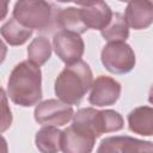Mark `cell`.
Segmentation results:
<instances>
[{
    "label": "cell",
    "mask_w": 153,
    "mask_h": 153,
    "mask_svg": "<svg viewBox=\"0 0 153 153\" xmlns=\"http://www.w3.org/2000/svg\"><path fill=\"white\" fill-rule=\"evenodd\" d=\"M8 94L16 104L35 105L42 97L39 68L29 61L16 66L8 80Z\"/></svg>",
    "instance_id": "obj_1"
},
{
    "label": "cell",
    "mask_w": 153,
    "mask_h": 153,
    "mask_svg": "<svg viewBox=\"0 0 153 153\" xmlns=\"http://www.w3.org/2000/svg\"><path fill=\"white\" fill-rule=\"evenodd\" d=\"M92 86V73L88 65L78 61L68 65L55 81V93L66 104H79Z\"/></svg>",
    "instance_id": "obj_2"
},
{
    "label": "cell",
    "mask_w": 153,
    "mask_h": 153,
    "mask_svg": "<svg viewBox=\"0 0 153 153\" xmlns=\"http://www.w3.org/2000/svg\"><path fill=\"white\" fill-rule=\"evenodd\" d=\"M57 11H54L51 5L44 1H22L14 7V17L29 29H38L49 31L56 26Z\"/></svg>",
    "instance_id": "obj_3"
},
{
    "label": "cell",
    "mask_w": 153,
    "mask_h": 153,
    "mask_svg": "<svg viewBox=\"0 0 153 153\" xmlns=\"http://www.w3.org/2000/svg\"><path fill=\"white\" fill-rule=\"evenodd\" d=\"M102 62L108 71L123 74L133 69L135 55L131 48L124 42H110L102 51Z\"/></svg>",
    "instance_id": "obj_4"
},
{
    "label": "cell",
    "mask_w": 153,
    "mask_h": 153,
    "mask_svg": "<svg viewBox=\"0 0 153 153\" xmlns=\"http://www.w3.org/2000/svg\"><path fill=\"white\" fill-rule=\"evenodd\" d=\"M96 137L92 131L72 124L62 131L61 149L63 153H91Z\"/></svg>",
    "instance_id": "obj_5"
},
{
    "label": "cell",
    "mask_w": 153,
    "mask_h": 153,
    "mask_svg": "<svg viewBox=\"0 0 153 153\" xmlns=\"http://www.w3.org/2000/svg\"><path fill=\"white\" fill-rule=\"evenodd\" d=\"M53 43L56 55L63 62L73 65L80 61L84 53V43L78 33L72 31H60L54 36Z\"/></svg>",
    "instance_id": "obj_6"
},
{
    "label": "cell",
    "mask_w": 153,
    "mask_h": 153,
    "mask_svg": "<svg viewBox=\"0 0 153 153\" xmlns=\"http://www.w3.org/2000/svg\"><path fill=\"white\" fill-rule=\"evenodd\" d=\"M73 116L72 106L55 99L41 103L35 110V120L41 124L63 126Z\"/></svg>",
    "instance_id": "obj_7"
},
{
    "label": "cell",
    "mask_w": 153,
    "mask_h": 153,
    "mask_svg": "<svg viewBox=\"0 0 153 153\" xmlns=\"http://www.w3.org/2000/svg\"><path fill=\"white\" fill-rule=\"evenodd\" d=\"M121 93V86L117 81L109 76L100 75L92 85V91L88 100L92 105L104 106L114 104Z\"/></svg>",
    "instance_id": "obj_8"
},
{
    "label": "cell",
    "mask_w": 153,
    "mask_h": 153,
    "mask_svg": "<svg viewBox=\"0 0 153 153\" xmlns=\"http://www.w3.org/2000/svg\"><path fill=\"white\" fill-rule=\"evenodd\" d=\"M82 8H79L80 11V17L84 22V24L88 27L92 29H98V30H104L111 22L112 19V13L110 7L103 2H86V4H80Z\"/></svg>",
    "instance_id": "obj_9"
},
{
    "label": "cell",
    "mask_w": 153,
    "mask_h": 153,
    "mask_svg": "<svg viewBox=\"0 0 153 153\" xmlns=\"http://www.w3.org/2000/svg\"><path fill=\"white\" fill-rule=\"evenodd\" d=\"M124 18L131 27L136 30L146 29L153 23V4L149 1L129 2Z\"/></svg>",
    "instance_id": "obj_10"
},
{
    "label": "cell",
    "mask_w": 153,
    "mask_h": 153,
    "mask_svg": "<svg viewBox=\"0 0 153 153\" xmlns=\"http://www.w3.org/2000/svg\"><path fill=\"white\" fill-rule=\"evenodd\" d=\"M123 120L118 112L112 110L97 111L94 110L92 116V128L96 136H99L102 133L116 131L122 129Z\"/></svg>",
    "instance_id": "obj_11"
},
{
    "label": "cell",
    "mask_w": 153,
    "mask_h": 153,
    "mask_svg": "<svg viewBox=\"0 0 153 153\" xmlns=\"http://www.w3.org/2000/svg\"><path fill=\"white\" fill-rule=\"evenodd\" d=\"M129 128L141 135H153V109L141 106L133 110L128 116Z\"/></svg>",
    "instance_id": "obj_12"
},
{
    "label": "cell",
    "mask_w": 153,
    "mask_h": 153,
    "mask_svg": "<svg viewBox=\"0 0 153 153\" xmlns=\"http://www.w3.org/2000/svg\"><path fill=\"white\" fill-rule=\"evenodd\" d=\"M56 26L62 29V31H72L75 33H82L87 30V26L84 24L79 8H65L57 11L56 16Z\"/></svg>",
    "instance_id": "obj_13"
},
{
    "label": "cell",
    "mask_w": 153,
    "mask_h": 153,
    "mask_svg": "<svg viewBox=\"0 0 153 153\" xmlns=\"http://www.w3.org/2000/svg\"><path fill=\"white\" fill-rule=\"evenodd\" d=\"M62 131L54 127H44L36 135V146L42 153H57L61 148Z\"/></svg>",
    "instance_id": "obj_14"
},
{
    "label": "cell",
    "mask_w": 153,
    "mask_h": 153,
    "mask_svg": "<svg viewBox=\"0 0 153 153\" xmlns=\"http://www.w3.org/2000/svg\"><path fill=\"white\" fill-rule=\"evenodd\" d=\"M128 35V24L126 22V18L121 13L112 14L110 24L104 30H102V36L104 37V39L110 42H123L127 39Z\"/></svg>",
    "instance_id": "obj_15"
},
{
    "label": "cell",
    "mask_w": 153,
    "mask_h": 153,
    "mask_svg": "<svg viewBox=\"0 0 153 153\" xmlns=\"http://www.w3.org/2000/svg\"><path fill=\"white\" fill-rule=\"evenodd\" d=\"M27 55L30 62L35 65H43L50 57V44L49 41L44 37H37L33 39L31 45L27 49Z\"/></svg>",
    "instance_id": "obj_16"
},
{
    "label": "cell",
    "mask_w": 153,
    "mask_h": 153,
    "mask_svg": "<svg viewBox=\"0 0 153 153\" xmlns=\"http://www.w3.org/2000/svg\"><path fill=\"white\" fill-rule=\"evenodd\" d=\"M120 153H153V143L129 136H117Z\"/></svg>",
    "instance_id": "obj_17"
},
{
    "label": "cell",
    "mask_w": 153,
    "mask_h": 153,
    "mask_svg": "<svg viewBox=\"0 0 153 153\" xmlns=\"http://www.w3.org/2000/svg\"><path fill=\"white\" fill-rule=\"evenodd\" d=\"M6 26L10 27V38H8V41H10L11 44H22L32 33V30L31 29L20 26L16 22V19H12L11 22H8L6 24Z\"/></svg>",
    "instance_id": "obj_18"
},
{
    "label": "cell",
    "mask_w": 153,
    "mask_h": 153,
    "mask_svg": "<svg viewBox=\"0 0 153 153\" xmlns=\"http://www.w3.org/2000/svg\"><path fill=\"white\" fill-rule=\"evenodd\" d=\"M97 153H120V147H118V140L116 137H108L104 139L98 148Z\"/></svg>",
    "instance_id": "obj_19"
},
{
    "label": "cell",
    "mask_w": 153,
    "mask_h": 153,
    "mask_svg": "<svg viewBox=\"0 0 153 153\" xmlns=\"http://www.w3.org/2000/svg\"><path fill=\"white\" fill-rule=\"evenodd\" d=\"M148 100H149V103H151V104H153V85H152V87H151V90H149Z\"/></svg>",
    "instance_id": "obj_20"
}]
</instances>
